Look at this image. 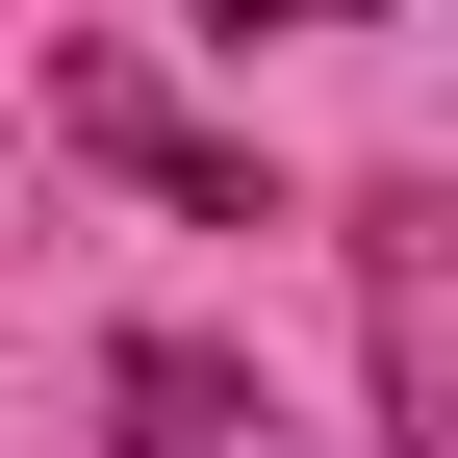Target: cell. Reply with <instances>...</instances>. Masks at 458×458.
<instances>
[{"label": "cell", "instance_id": "cell-1", "mask_svg": "<svg viewBox=\"0 0 458 458\" xmlns=\"http://www.w3.org/2000/svg\"><path fill=\"white\" fill-rule=\"evenodd\" d=\"M51 128H77V153H128V179H179V204H229V229H255V153H204L179 102H153V77H102V51H77V77H51Z\"/></svg>", "mask_w": 458, "mask_h": 458}, {"label": "cell", "instance_id": "cell-2", "mask_svg": "<svg viewBox=\"0 0 458 458\" xmlns=\"http://www.w3.org/2000/svg\"><path fill=\"white\" fill-rule=\"evenodd\" d=\"M128 458H229V357H128Z\"/></svg>", "mask_w": 458, "mask_h": 458}, {"label": "cell", "instance_id": "cell-3", "mask_svg": "<svg viewBox=\"0 0 458 458\" xmlns=\"http://www.w3.org/2000/svg\"><path fill=\"white\" fill-rule=\"evenodd\" d=\"M204 26H229V51H255V26H331V0H204Z\"/></svg>", "mask_w": 458, "mask_h": 458}]
</instances>
